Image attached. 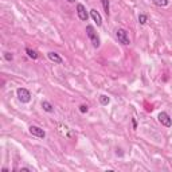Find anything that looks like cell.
Segmentation results:
<instances>
[{"label": "cell", "mask_w": 172, "mask_h": 172, "mask_svg": "<svg viewBox=\"0 0 172 172\" xmlns=\"http://www.w3.org/2000/svg\"><path fill=\"white\" fill-rule=\"evenodd\" d=\"M86 35L90 38V41L93 43L94 47L96 48L100 47V38H98V35H97V32H96L93 26H86Z\"/></svg>", "instance_id": "obj_1"}, {"label": "cell", "mask_w": 172, "mask_h": 172, "mask_svg": "<svg viewBox=\"0 0 172 172\" xmlns=\"http://www.w3.org/2000/svg\"><path fill=\"white\" fill-rule=\"evenodd\" d=\"M16 96H18L19 101L23 102V104H27V102L31 101V93L24 88H19L16 90Z\"/></svg>", "instance_id": "obj_2"}, {"label": "cell", "mask_w": 172, "mask_h": 172, "mask_svg": "<svg viewBox=\"0 0 172 172\" xmlns=\"http://www.w3.org/2000/svg\"><path fill=\"white\" fill-rule=\"evenodd\" d=\"M116 36H117V39H118V42L122 43V45L128 46L129 43H131L129 36H128V32L124 30V28H118V30L116 31Z\"/></svg>", "instance_id": "obj_3"}, {"label": "cell", "mask_w": 172, "mask_h": 172, "mask_svg": "<svg viewBox=\"0 0 172 172\" xmlns=\"http://www.w3.org/2000/svg\"><path fill=\"white\" fill-rule=\"evenodd\" d=\"M77 14H78V18L81 19L82 22H88L89 19V15H88V11H86L85 5L84 4H77Z\"/></svg>", "instance_id": "obj_4"}, {"label": "cell", "mask_w": 172, "mask_h": 172, "mask_svg": "<svg viewBox=\"0 0 172 172\" xmlns=\"http://www.w3.org/2000/svg\"><path fill=\"white\" fill-rule=\"evenodd\" d=\"M159 121L161 122V125H164V127H167V128H170L172 125L171 117L168 116V113H165V112H161V113L159 114Z\"/></svg>", "instance_id": "obj_5"}, {"label": "cell", "mask_w": 172, "mask_h": 172, "mask_svg": "<svg viewBox=\"0 0 172 172\" xmlns=\"http://www.w3.org/2000/svg\"><path fill=\"white\" fill-rule=\"evenodd\" d=\"M30 133L32 134V136H36V137H39V139H45L46 137V132L43 131L42 128H39V127H35V125H32V127H30Z\"/></svg>", "instance_id": "obj_6"}, {"label": "cell", "mask_w": 172, "mask_h": 172, "mask_svg": "<svg viewBox=\"0 0 172 172\" xmlns=\"http://www.w3.org/2000/svg\"><path fill=\"white\" fill-rule=\"evenodd\" d=\"M90 16L93 18V20L97 23V26H101L102 24V18H101V15H100V12L97 10H90Z\"/></svg>", "instance_id": "obj_7"}, {"label": "cell", "mask_w": 172, "mask_h": 172, "mask_svg": "<svg viewBox=\"0 0 172 172\" xmlns=\"http://www.w3.org/2000/svg\"><path fill=\"white\" fill-rule=\"evenodd\" d=\"M47 57L51 62H54V63H62V62H63L61 57H59L57 53H54V51H50V53L47 54Z\"/></svg>", "instance_id": "obj_8"}, {"label": "cell", "mask_w": 172, "mask_h": 172, "mask_svg": "<svg viewBox=\"0 0 172 172\" xmlns=\"http://www.w3.org/2000/svg\"><path fill=\"white\" fill-rule=\"evenodd\" d=\"M42 108H43V110L47 112V113H53L54 112V106L48 101H43L42 102Z\"/></svg>", "instance_id": "obj_9"}, {"label": "cell", "mask_w": 172, "mask_h": 172, "mask_svg": "<svg viewBox=\"0 0 172 172\" xmlns=\"http://www.w3.org/2000/svg\"><path fill=\"white\" fill-rule=\"evenodd\" d=\"M26 53L28 54V57L32 59H36L38 58V53H36L35 50H31V48H26Z\"/></svg>", "instance_id": "obj_10"}, {"label": "cell", "mask_w": 172, "mask_h": 172, "mask_svg": "<svg viewBox=\"0 0 172 172\" xmlns=\"http://www.w3.org/2000/svg\"><path fill=\"white\" fill-rule=\"evenodd\" d=\"M100 102H101V105H108L110 102V98L105 94H102V96H100Z\"/></svg>", "instance_id": "obj_11"}, {"label": "cell", "mask_w": 172, "mask_h": 172, "mask_svg": "<svg viewBox=\"0 0 172 172\" xmlns=\"http://www.w3.org/2000/svg\"><path fill=\"white\" fill-rule=\"evenodd\" d=\"M152 2L156 5H159V7H165V5H168V0H152Z\"/></svg>", "instance_id": "obj_12"}, {"label": "cell", "mask_w": 172, "mask_h": 172, "mask_svg": "<svg viewBox=\"0 0 172 172\" xmlns=\"http://www.w3.org/2000/svg\"><path fill=\"white\" fill-rule=\"evenodd\" d=\"M102 3V7H104V11L106 14V16L109 15V0H101Z\"/></svg>", "instance_id": "obj_13"}, {"label": "cell", "mask_w": 172, "mask_h": 172, "mask_svg": "<svg viewBox=\"0 0 172 172\" xmlns=\"http://www.w3.org/2000/svg\"><path fill=\"white\" fill-rule=\"evenodd\" d=\"M148 20V18H147V15H144V14H140L139 15V22H140V24H145Z\"/></svg>", "instance_id": "obj_14"}, {"label": "cell", "mask_w": 172, "mask_h": 172, "mask_svg": "<svg viewBox=\"0 0 172 172\" xmlns=\"http://www.w3.org/2000/svg\"><path fill=\"white\" fill-rule=\"evenodd\" d=\"M4 59L5 61H8V62H11L14 59V55L11 53H4Z\"/></svg>", "instance_id": "obj_15"}, {"label": "cell", "mask_w": 172, "mask_h": 172, "mask_svg": "<svg viewBox=\"0 0 172 172\" xmlns=\"http://www.w3.org/2000/svg\"><path fill=\"white\" fill-rule=\"evenodd\" d=\"M88 110H89V108L86 106V105H81V106H79V112H81V113H88Z\"/></svg>", "instance_id": "obj_16"}, {"label": "cell", "mask_w": 172, "mask_h": 172, "mask_svg": "<svg viewBox=\"0 0 172 172\" xmlns=\"http://www.w3.org/2000/svg\"><path fill=\"white\" fill-rule=\"evenodd\" d=\"M132 125H133V129L137 128V122H136V120L134 118H132Z\"/></svg>", "instance_id": "obj_17"}, {"label": "cell", "mask_w": 172, "mask_h": 172, "mask_svg": "<svg viewBox=\"0 0 172 172\" xmlns=\"http://www.w3.org/2000/svg\"><path fill=\"white\" fill-rule=\"evenodd\" d=\"M28 171H30V168H22L20 170V172H28Z\"/></svg>", "instance_id": "obj_18"}, {"label": "cell", "mask_w": 172, "mask_h": 172, "mask_svg": "<svg viewBox=\"0 0 172 172\" xmlns=\"http://www.w3.org/2000/svg\"><path fill=\"white\" fill-rule=\"evenodd\" d=\"M69 3H75V0H67Z\"/></svg>", "instance_id": "obj_19"}]
</instances>
